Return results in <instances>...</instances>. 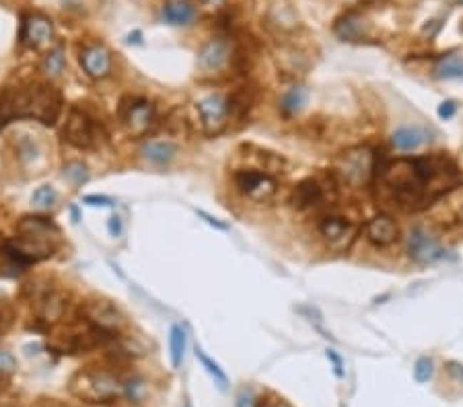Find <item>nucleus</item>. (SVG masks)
<instances>
[{"instance_id": "f257e3e1", "label": "nucleus", "mask_w": 463, "mask_h": 407, "mask_svg": "<svg viewBox=\"0 0 463 407\" xmlns=\"http://www.w3.org/2000/svg\"><path fill=\"white\" fill-rule=\"evenodd\" d=\"M381 175L395 206L412 212L424 208L445 185L457 181L455 167L445 157L402 159L385 167Z\"/></svg>"}, {"instance_id": "f03ea898", "label": "nucleus", "mask_w": 463, "mask_h": 407, "mask_svg": "<svg viewBox=\"0 0 463 407\" xmlns=\"http://www.w3.org/2000/svg\"><path fill=\"white\" fill-rule=\"evenodd\" d=\"M62 113V97L50 85H27L21 89L4 91L0 95V125L27 118L44 125H54Z\"/></svg>"}, {"instance_id": "7ed1b4c3", "label": "nucleus", "mask_w": 463, "mask_h": 407, "mask_svg": "<svg viewBox=\"0 0 463 407\" xmlns=\"http://www.w3.org/2000/svg\"><path fill=\"white\" fill-rule=\"evenodd\" d=\"M4 253L21 269L48 259L60 247V230L46 216H25L17 222V237L6 241Z\"/></svg>"}, {"instance_id": "20e7f679", "label": "nucleus", "mask_w": 463, "mask_h": 407, "mask_svg": "<svg viewBox=\"0 0 463 407\" xmlns=\"http://www.w3.org/2000/svg\"><path fill=\"white\" fill-rule=\"evenodd\" d=\"M377 173V155L369 146H357L346 150L334 165V175L340 183L360 190L371 183Z\"/></svg>"}, {"instance_id": "39448f33", "label": "nucleus", "mask_w": 463, "mask_h": 407, "mask_svg": "<svg viewBox=\"0 0 463 407\" xmlns=\"http://www.w3.org/2000/svg\"><path fill=\"white\" fill-rule=\"evenodd\" d=\"M71 391L83 401L89 403H107L122 395L120 381L106 371H81L72 376Z\"/></svg>"}, {"instance_id": "423d86ee", "label": "nucleus", "mask_w": 463, "mask_h": 407, "mask_svg": "<svg viewBox=\"0 0 463 407\" xmlns=\"http://www.w3.org/2000/svg\"><path fill=\"white\" fill-rule=\"evenodd\" d=\"M64 140L81 150H95L106 142L107 134L101 122H97L81 107H72L62 130Z\"/></svg>"}, {"instance_id": "0eeeda50", "label": "nucleus", "mask_w": 463, "mask_h": 407, "mask_svg": "<svg viewBox=\"0 0 463 407\" xmlns=\"http://www.w3.org/2000/svg\"><path fill=\"white\" fill-rule=\"evenodd\" d=\"M118 118H120V122H122V125H124L126 132L130 136L143 138L155 124V105L148 99L128 95L120 101Z\"/></svg>"}, {"instance_id": "6e6552de", "label": "nucleus", "mask_w": 463, "mask_h": 407, "mask_svg": "<svg viewBox=\"0 0 463 407\" xmlns=\"http://www.w3.org/2000/svg\"><path fill=\"white\" fill-rule=\"evenodd\" d=\"M235 187L243 197H248L250 202H255V204H266L278 192L276 179L262 169L235 171Z\"/></svg>"}, {"instance_id": "1a4fd4ad", "label": "nucleus", "mask_w": 463, "mask_h": 407, "mask_svg": "<svg viewBox=\"0 0 463 407\" xmlns=\"http://www.w3.org/2000/svg\"><path fill=\"white\" fill-rule=\"evenodd\" d=\"M237 58H239V52L233 48V43L227 37H214L208 43H204L198 53V68L204 74L216 76L220 72L233 68Z\"/></svg>"}, {"instance_id": "9d476101", "label": "nucleus", "mask_w": 463, "mask_h": 407, "mask_svg": "<svg viewBox=\"0 0 463 407\" xmlns=\"http://www.w3.org/2000/svg\"><path fill=\"white\" fill-rule=\"evenodd\" d=\"M196 109L200 124H202V130H204L206 136H218L231 122L229 97H225L220 93H214V95L200 99Z\"/></svg>"}, {"instance_id": "9b49d317", "label": "nucleus", "mask_w": 463, "mask_h": 407, "mask_svg": "<svg viewBox=\"0 0 463 407\" xmlns=\"http://www.w3.org/2000/svg\"><path fill=\"white\" fill-rule=\"evenodd\" d=\"M83 317L93 327H97L99 331L109 334V336L120 331L124 325L122 311L109 301H87L83 304Z\"/></svg>"}, {"instance_id": "f8f14e48", "label": "nucleus", "mask_w": 463, "mask_h": 407, "mask_svg": "<svg viewBox=\"0 0 463 407\" xmlns=\"http://www.w3.org/2000/svg\"><path fill=\"white\" fill-rule=\"evenodd\" d=\"M406 251L414 262L418 264H434V262H441L445 259L447 251L443 249V245L430 237L427 230L422 227H414L406 237Z\"/></svg>"}, {"instance_id": "ddd939ff", "label": "nucleus", "mask_w": 463, "mask_h": 407, "mask_svg": "<svg viewBox=\"0 0 463 407\" xmlns=\"http://www.w3.org/2000/svg\"><path fill=\"white\" fill-rule=\"evenodd\" d=\"M264 27L274 36H292L301 27V17L288 0H276L268 9Z\"/></svg>"}, {"instance_id": "4468645a", "label": "nucleus", "mask_w": 463, "mask_h": 407, "mask_svg": "<svg viewBox=\"0 0 463 407\" xmlns=\"http://www.w3.org/2000/svg\"><path fill=\"white\" fill-rule=\"evenodd\" d=\"M78 62H81L85 74L89 78H93V81L107 78L111 74V71H113V58H111V52L107 50L103 43H89V46H85L81 56H78Z\"/></svg>"}, {"instance_id": "2eb2a0df", "label": "nucleus", "mask_w": 463, "mask_h": 407, "mask_svg": "<svg viewBox=\"0 0 463 407\" xmlns=\"http://www.w3.org/2000/svg\"><path fill=\"white\" fill-rule=\"evenodd\" d=\"M320 229V235L336 249H344L348 247V243L355 239L357 235V227H352L346 218L342 216H336V214H327L323 216L317 225Z\"/></svg>"}, {"instance_id": "dca6fc26", "label": "nucleus", "mask_w": 463, "mask_h": 407, "mask_svg": "<svg viewBox=\"0 0 463 407\" xmlns=\"http://www.w3.org/2000/svg\"><path fill=\"white\" fill-rule=\"evenodd\" d=\"M334 34L342 39V41H365L371 36V23L367 21V17L358 11H348L342 17L334 21Z\"/></svg>"}, {"instance_id": "f3484780", "label": "nucleus", "mask_w": 463, "mask_h": 407, "mask_svg": "<svg viewBox=\"0 0 463 407\" xmlns=\"http://www.w3.org/2000/svg\"><path fill=\"white\" fill-rule=\"evenodd\" d=\"M327 200L325 194V187L321 185L320 179L307 177L303 179L290 194V204L297 208V210H317L320 206H323V202Z\"/></svg>"}, {"instance_id": "a211bd4d", "label": "nucleus", "mask_w": 463, "mask_h": 407, "mask_svg": "<svg viewBox=\"0 0 463 407\" xmlns=\"http://www.w3.org/2000/svg\"><path fill=\"white\" fill-rule=\"evenodd\" d=\"M23 41L29 48H46L48 43H52L54 39V25L52 21L44 15H29L23 23V31H21Z\"/></svg>"}, {"instance_id": "6ab92c4d", "label": "nucleus", "mask_w": 463, "mask_h": 407, "mask_svg": "<svg viewBox=\"0 0 463 407\" xmlns=\"http://www.w3.org/2000/svg\"><path fill=\"white\" fill-rule=\"evenodd\" d=\"M365 230H367V239L377 247H387L400 239V229H397L395 220L387 214H379V216L371 218Z\"/></svg>"}, {"instance_id": "aec40b11", "label": "nucleus", "mask_w": 463, "mask_h": 407, "mask_svg": "<svg viewBox=\"0 0 463 407\" xmlns=\"http://www.w3.org/2000/svg\"><path fill=\"white\" fill-rule=\"evenodd\" d=\"M66 306H68V302H66V297L62 292L48 290L37 299V317H39V321L48 323V325H54V323L64 319Z\"/></svg>"}, {"instance_id": "412c9836", "label": "nucleus", "mask_w": 463, "mask_h": 407, "mask_svg": "<svg viewBox=\"0 0 463 407\" xmlns=\"http://www.w3.org/2000/svg\"><path fill=\"white\" fill-rule=\"evenodd\" d=\"M428 142H430V130L424 125H400L392 134V144L402 153L418 150Z\"/></svg>"}, {"instance_id": "4be33fe9", "label": "nucleus", "mask_w": 463, "mask_h": 407, "mask_svg": "<svg viewBox=\"0 0 463 407\" xmlns=\"http://www.w3.org/2000/svg\"><path fill=\"white\" fill-rule=\"evenodd\" d=\"M161 17L167 25L188 27V25H192L196 21L198 9L192 0H169V2L163 4Z\"/></svg>"}, {"instance_id": "5701e85b", "label": "nucleus", "mask_w": 463, "mask_h": 407, "mask_svg": "<svg viewBox=\"0 0 463 407\" xmlns=\"http://www.w3.org/2000/svg\"><path fill=\"white\" fill-rule=\"evenodd\" d=\"M141 155L153 165H169L178 155V144L169 140H146L141 146Z\"/></svg>"}, {"instance_id": "b1692460", "label": "nucleus", "mask_w": 463, "mask_h": 407, "mask_svg": "<svg viewBox=\"0 0 463 407\" xmlns=\"http://www.w3.org/2000/svg\"><path fill=\"white\" fill-rule=\"evenodd\" d=\"M434 76L441 81H455L463 76V56L457 52L445 53L434 62Z\"/></svg>"}, {"instance_id": "393cba45", "label": "nucleus", "mask_w": 463, "mask_h": 407, "mask_svg": "<svg viewBox=\"0 0 463 407\" xmlns=\"http://www.w3.org/2000/svg\"><path fill=\"white\" fill-rule=\"evenodd\" d=\"M309 101V91L303 85H295L292 89H288L280 97V111L286 118H295L299 115Z\"/></svg>"}, {"instance_id": "a878e982", "label": "nucleus", "mask_w": 463, "mask_h": 407, "mask_svg": "<svg viewBox=\"0 0 463 407\" xmlns=\"http://www.w3.org/2000/svg\"><path fill=\"white\" fill-rule=\"evenodd\" d=\"M196 358L200 360V364L204 366V371L210 374V378L214 381V385L218 387V391H220V393H227V391H229V376H227V372L220 369V364L214 362L213 358L206 354L202 348H198V346H196Z\"/></svg>"}, {"instance_id": "bb28decb", "label": "nucleus", "mask_w": 463, "mask_h": 407, "mask_svg": "<svg viewBox=\"0 0 463 407\" xmlns=\"http://www.w3.org/2000/svg\"><path fill=\"white\" fill-rule=\"evenodd\" d=\"M185 346H188V336L185 329L181 325H173L169 331V354H171V364L173 369H179L183 362V354H185Z\"/></svg>"}, {"instance_id": "cd10ccee", "label": "nucleus", "mask_w": 463, "mask_h": 407, "mask_svg": "<svg viewBox=\"0 0 463 407\" xmlns=\"http://www.w3.org/2000/svg\"><path fill=\"white\" fill-rule=\"evenodd\" d=\"M66 66V56H64V48L62 46H56L54 50L46 53V58L41 60V72L46 76H58L60 72L64 71Z\"/></svg>"}, {"instance_id": "c85d7f7f", "label": "nucleus", "mask_w": 463, "mask_h": 407, "mask_svg": "<svg viewBox=\"0 0 463 407\" xmlns=\"http://www.w3.org/2000/svg\"><path fill=\"white\" fill-rule=\"evenodd\" d=\"M62 177L66 179L68 183H72L74 187H81L83 183L89 181V167L83 160H71V163L64 165Z\"/></svg>"}, {"instance_id": "c756f323", "label": "nucleus", "mask_w": 463, "mask_h": 407, "mask_svg": "<svg viewBox=\"0 0 463 407\" xmlns=\"http://www.w3.org/2000/svg\"><path fill=\"white\" fill-rule=\"evenodd\" d=\"M58 202V194L52 185H39L34 195H31V204L37 210H50Z\"/></svg>"}, {"instance_id": "7c9ffc66", "label": "nucleus", "mask_w": 463, "mask_h": 407, "mask_svg": "<svg viewBox=\"0 0 463 407\" xmlns=\"http://www.w3.org/2000/svg\"><path fill=\"white\" fill-rule=\"evenodd\" d=\"M122 395L128 397L130 403H143L146 397V383L141 376H132L122 385Z\"/></svg>"}, {"instance_id": "2f4dec72", "label": "nucleus", "mask_w": 463, "mask_h": 407, "mask_svg": "<svg viewBox=\"0 0 463 407\" xmlns=\"http://www.w3.org/2000/svg\"><path fill=\"white\" fill-rule=\"evenodd\" d=\"M432 374H434V362H432V358L420 356V358L416 360V364H414V381H416L418 385H424V383H428V381L432 378Z\"/></svg>"}, {"instance_id": "473e14b6", "label": "nucleus", "mask_w": 463, "mask_h": 407, "mask_svg": "<svg viewBox=\"0 0 463 407\" xmlns=\"http://www.w3.org/2000/svg\"><path fill=\"white\" fill-rule=\"evenodd\" d=\"M255 395H253V389L251 387H243V389L237 393V401H235V407H255Z\"/></svg>"}, {"instance_id": "72a5a7b5", "label": "nucleus", "mask_w": 463, "mask_h": 407, "mask_svg": "<svg viewBox=\"0 0 463 407\" xmlns=\"http://www.w3.org/2000/svg\"><path fill=\"white\" fill-rule=\"evenodd\" d=\"M17 369V360H15V356L11 354V352H6V350H0V374H9V372H13Z\"/></svg>"}, {"instance_id": "f704fd0d", "label": "nucleus", "mask_w": 463, "mask_h": 407, "mask_svg": "<svg viewBox=\"0 0 463 407\" xmlns=\"http://www.w3.org/2000/svg\"><path fill=\"white\" fill-rule=\"evenodd\" d=\"M83 202L85 204H89V206H99V208H111L113 206V200L111 197H107V195H97V194H89L83 197Z\"/></svg>"}, {"instance_id": "c9c22d12", "label": "nucleus", "mask_w": 463, "mask_h": 407, "mask_svg": "<svg viewBox=\"0 0 463 407\" xmlns=\"http://www.w3.org/2000/svg\"><path fill=\"white\" fill-rule=\"evenodd\" d=\"M107 232H109L113 239L122 237V232H124V220H122L118 214L109 216V220H107Z\"/></svg>"}, {"instance_id": "e433bc0d", "label": "nucleus", "mask_w": 463, "mask_h": 407, "mask_svg": "<svg viewBox=\"0 0 463 407\" xmlns=\"http://www.w3.org/2000/svg\"><path fill=\"white\" fill-rule=\"evenodd\" d=\"M325 356H327V360L332 362L334 374H336L338 378H344V360H342V356H340L336 350H327Z\"/></svg>"}, {"instance_id": "4c0bfd02", "label": "nucleus", "mask_w": 463, "mask_h": 407, "mask_svg": "<svg viewBox=\"0 0 463 407\" xmlns=\"http://www.w3.org/2000/svg\"><path fill=\"white\" fill-rule=\"evenodd\" d=\"M455 111H457V105H455V101H443L441 105H439V118L441 120H451L453 115H455Z\"/></svg>"}, {"instance_id": "58836bf2", "label": "nucleus", "mask_w": 463, "mask_h": 407, "mask_svg": "<svg viewBox=\"0 0 463 407\" xmlns=\"http://www.w3.org/2000/svg\"><path fill=\"white\" fill-rule=\"evenodd\" d=\"M196 214L200 216V218H204V220H206V222H208L210 227H214V229H218V230H227V229H229V227H227L225 222H220L218 218H214V216H210L208 212H204V210H196Z\"/></svg>"}, {"instance_id": "ea45409f", "label": "nucleus", "mask_w": 463, "mask_h": 407, "mask_svg": "<svg viewBox=\"0 0 463 407\" xmlns=\"http://www.w3.org/2000/svg\"><path fill=\"white\" fill-rule=\"evenodd\" d=\"M447 372H449L457 383H463V364H459V362H447Z\"/></svg>"}, {"instance_id": "a19ab883", "label": "nucleus", "mask_w": 463, "mask_h": 407, "mask_svg": "<svg viewBox=\"0 0 463 407\" xmlns=\"http://www.w3.org/2000/svg\"><path fill=\"white\" fill-rule=\"evenodd\" d=\"M255 407H288L283 399H258Z\"/></svg>"}, {"instance_id": "79ce46f5", "label": "nucleus", "mask_w": 463, "mask_h": 407, "mask_svg": "<svg viewBox=\"0 0 463 407\" xmlns=\"http://www.w3.org/2000/svg\"><path fill=\"white\" fill-rule=\"evenodd\" d=\"M71 214H72V220H74V222H78V220H81V214H78V208H76V206H71Z\"/></svg>"}, {"instance_id": "37998d69", "label": "nucleus", "mask_w": 463, "mask_h": 407, "mask_svg": "<svg viewBox=\"0 0 463 407\" xmlns=\"http://www.w3.org/2000/svg\"><path fill=\"white\" fill-rule=\"evenodd\" d=\"M459 29H462V34H463V19H462V25H459Z\"/></svg>"}, {"instance_id": "c03bdc74", "label": "nucleus", "mask_w": 463, "mask_h": 407, "mask_svg": "<svg viewBox=\"0 0 463 407\" xmlns=\"http://www.w3.org/2000/svg\"><path fill=\"white\" fill-rule=\"evenodd\" d=\"M340 407H346V406H344V403H342V406H340Z\"/></svg>"}, {"instance_id": "a18cd8bd", "label": "nucleus", "mask_w": 463, "mask_h": 407, "mask_svg": "<svg viewBox=\"0 0 463 407\" xmlns=\"http://www.w3.org/2000/svg\"><path fill=\"white\" fill-rule=\"evenodd\" d=\"M459 2H463V0H459Z\"/></svg>"}]
</instances>
